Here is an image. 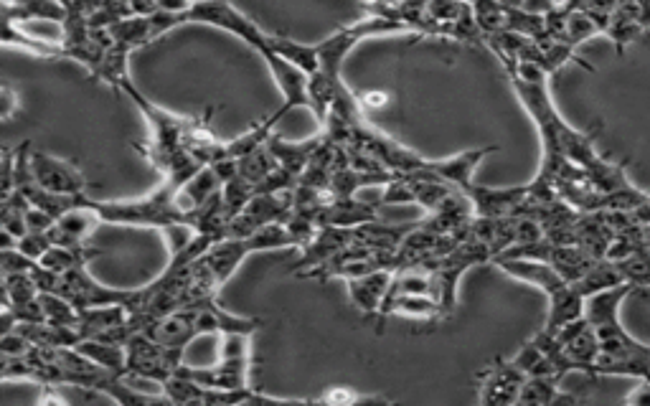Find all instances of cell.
<instances>
[{"instance_id":"1","label":"cell","mask_w":650,"mask_h":406,"mask_svg":"<svg viewBox=\"0 0 650 406\" xmlns=\"http://www.w3.org/2000/svg\"><path fill=\"white\" fill-rule=\"evenodd\" d=\"M633 290L635 285L625 282L595 292L584 302V318L595 325L600 338L595 376H630V379L650 381V346L633 338L620 323V305Z\"/></svg>"},{"instance_id":"2","label":"cell","mask_w":650,"mask_h":406,"mask_svg":"<svg viewBox=\"0 0 650 406\" xmlns=\"http://www.w3.org/2000/svg\"><path fill=\"white\" fill-rule=\"evenodd\" d=\"M188 23H204V26H214L219 31L232 33L244 44L252 46L262 59H265L267 69H270L272 79H275L277 89L285 97L282 105V115L298 110V107H308L310 110V94H308V74H303L298 66H292L282 56H277L270 49V33L265 28H259L249 16H244L232 0H196L193 8L188 11Z\"/></svg>"},{"instance_id":"3","label":"cell","mask_w":650,"mask_h":406,"mask_svg":"<svg viewBox=\"0 0 650 406\" xmlns=\"http://www.w3.org/2000/svg\"><path fill=\"white\" fill-rule=\"evenodd\" d=\"M493 264L501 272H506L508 277H513V280L529 282V285H536L539 290L546 292V297H549V315H546L544 330H549V333H557L559 328H564L567 323L584 315L587 297L582 295V290L574 282L559 275L557 269L549 267V264L516 257H496Z\"/></svg>"},{"instance_id":"4","label":"cell","mask_w":650,"mask_h":406,"mask_svg":"<svg viewBox=\"0 0 650 406\" xmlns=\"http://www.w3.org/2000/svg\"><path fill=\"white\" fill-rule=\"evenodd\" d=\"M176 183L163 181L155 191L140 198L125 201H92L84 193L82 203L100 214L105 224L112 226H138V229H178L183 216L176 209Z\"/></svg>"},{"instance_id":"5","label":"cell","mask_w":650,"mask_h":406,"mask_svg":"<svg viewBox=\"0 0 650 406\" xmlns=\"http://www.w3.org/2000/svg\"><path fill=\"white\" fill-rule=\"evenodd\" d=\"M392 33H412V28L407 23L397 21V18L384 16V13H371L361 21L338 28L336 33H331L328 39L318 44L320 72H325L328 77L343 79V61L361 41L371 39V36H392Z\"/></svg>"},{"instance_id":"6","label":"cell","mask_w":650,"mask_h":406,"mask_svg":"<svg viewBox=\"0 0 650 406\" xmlns=\"http://www.w3.org/2000/svg\"><path fill=\"white\" fill-rule=\"evenodd\" d=\"M127 379L148 381L163 386L183 366V351L168 348L150 338L148 333H135L127 338Z\"/></svg>"},{"instance_id":"7","label":"cell","mask_w":650,"mask_h":406,"mask_svg":"<svg viewBox=\"0 0 650 406\" xmlns=\"http://www.w3.org/2000/svg\"><path fill=\"white\" fill-rule=\"evenodd\" d=\"M376 269H397V254L379 252V249L353 242L325 264L300 275V280H353V277L369 275V272H376Z\"/></svg>"},{"instance_id":"8","label":"cell","mask_w":650,"mask_h":406,"mask_svg":"<svg viewBox=\"0 0 650 406\" xmlns=\"http://www.w3.org/2000/svg\"><path fill=\"white\" fill-rule=\"evenodd\" d=\"M59 295L67 297L77 310L100 308V305H133L138 300V290H120V287L100 285L89 272L87 264L74 267L61 275Z\"/></svg>"},{"instance_id":"9","label":"cell","mask_w":650,"mask_h":406,"mask_svg":"<svg viewBox=\"0 0 650 406\" xmlns=\"http://www.w3.org/2000/svg\"><path fill=\"white\" fill-rule=\"evenodd\" d=\"M529 376L513 363V358H496L478 374V399L488 406L518 404V396Z\"/></svg>"},{"instance_id":"10","label":"cell","mask_w":650,"mask_h":406,"mask_svg":"<svg viewBox=\"0 0 650 406\" xmlns=\"http://www.w3.org/2000/svg\"><path fill=\"white\" fill-rule=\"evenodd\" d=\"M31 171L46 191L59 193V196H84L87 191V181L77 165L44 153V150H31Z\"/></svg>"},{"instance_id":"11","label":"cell","mask_w":650,"mask_h":406,"mask_svg":"<svg viewBox=\"0 0 650 406\" xmlns=\"http://www.w3.org/2000/svg\"><path fill=\"white\" fill-rule=\"evenodd\" d=\"M557 338L562 343L564 353L569 356V361L574 363V371L595 379V361L600 356V338H597L595 325L582 315V318L559 328Z\"/></svg>"},{"instance_id":"12","label":"cell","mask_w":650,"mask_h":406,"mask_svg":"<svg viewBox=\"0 0 650 406\" xmlns=\"http://www.w3.org/2000/svg\"><path fill=\"white\" fill-rule=\"evenodd\" d=\"M465 196L473 203L475 216H488V219H501V216H518L529 198V186L513 188H491L470 183L463 188Z\"/></svg>"},{"instance_id":"13","label":"cell","mask_w":650,"mask_h":406,"mask_svg":"<svg viewBox=\"0 0 650 406\" xmlns=\"http://www.w3.org/2000/svg\"><path fill=\"white\" fill-rule=\"evenodd\" d=\"M348 244H353V229H343V226L333 224H320V229L315 231V236L303 247V254L292 267V275H305L310 269L320 267L328 259L336 257L341 249H346Z\"/></svg>"},{"instance_id":"14","label":"cell","mask_w":650,"mask_h":406,"mask_svg":"<svg viewBox=\"0 0 650 406\" xmlns=\"http://www.w3.org/2000/svg\"><path fill=\"white\" fill-rule=\"evenodd\" d=\"M145 333H148L150 338H155L158 343H163V346L176 348V351H186L201 335L199 313H196V308H178L173 310V313L160 315L158 320H153Z\"/></svg>"},{"instance_id":"15","label":"cell","mask_w":650,"mask_h":406,"mask_svg":"<svg viewBox=\"0 0 650 406\" xmlns=\"http://www.w3.org/2000/svg\"><path fill=\"white\" fill-rule=\"evenodd\" d=\"M105 224L100 219V214L89 206H84L82 198L74 209H69L67 214H61L56 219V224L51 226L49 236L54 244H64V247H87V242L92 239V234L97 231V226Z\"/></svg>"},{"instance_id":"16","label":"cell","mask_w":650,"mask_h":406,"mask_svg":"<svg viewBox=\"0 0 650 406\" xmlns=\"http://www.w3.org/2000/svg\"><path fill=\"white\" fill-rule=\"evenodd\" d=\"M221 186L224 183H221L219 173L211 165H204L196 176H191L186 183H181L176 188V209L183 216V221H186V226L221 191Z\"/></svg>"},{"instance_id":"17","label":"cell","mask_w":650,"mask_h":406,"mask_svg":"<svg viewBox=\"0 0 650 406\" xmlns=\"http://www.w3.org/2000/svg\"><path fill=\"white\" fill-rule=\"evenodd\" d=\"M394 272L397 269H376L369 275L346 280V290L353 305L366 315H379L381 308H384V300L389 297V290H392Z\"/></svg>"},{"instance_id":"18","label":"cell","mask_w":650,"mask_h":406,"mask_svg":"<svg viewBox=\"0 0 650 406\" xmlns=\"http://www.w3.org/2000/svg\"><path fill=\"white\" fill-rule=\"evenodd\" d=\"M379 206V203H376ZM371 203L359 201L356 196H331V201L325 203L323 214H320V224L343 226V229H356L361 224L379 219V211Z\"/></svg>"},{"instance_id":"19","label":"cell","mask_w":650,"mask_h":406,"mask_svg":"<svg viewBox=\"0 0 650 406\" xmlns=\"http://www.w3.org/2000/svg\"><path fill=\"white\" fill-rule=\"evenodd\" d=\"M498 148H478V150H465V153L452 155V158L430 160V168L442 178V181L452 183V186L463 191L465 186L473 183V173L478 171V165L483 163V158H488L491 153H496Z\"/></svg>"},{"instance_id":"20","label":"cell","mask_w":650,"mask_h":406,"mask_svg":"<svg viewBox=\"0 0 650 406\" xmlns=\"http://www.w3.org/2000/svg\"><path fill=\"white\" fill-rule=\"evenodd\" d=\"M392 315H402V318H414V320H442L440 313V302H437L435 295H394L386 297L384 308L376 315V325H384L386 318Z\"/></svg>"},{"instance_id":"21","label":"cell","mask_w":650,"mask_h":406,"mask_svg":"<svg viewBox=\"0 0 650 406\" xmlns=\"http://www.w3.org/2000/svg\"><path fill=\"white\" fill-rule=\"evenodd\" d=\"M417 224V221H414ZM414 224H384V221H369V224H361L353 229V242L366 244L371 249H379V252L397 254L399 244H402L404 236L414 229Z\"/></svg>"},{"instance_id":"22","label":"cell","mask_w":650,"mask_h":406,"mask_svg":"<svg viewBox=\"0 0 650 406\" xmlns=\"http://www.w3.org/2000/svg\"><path fill=\"white\" fill-rule=\"evenodd\" d=\"M3 18L11 21H56L64 23L69 18V8L61 0H3Z\"/></svg>"},{"instance_id":"23","label":"cell","mask_w":650,"mask_h":406,"mask_svg":"<svg viewBox=\"0 0 650 406\" xmlns=\"http://www.w3.org/2000/svg\"><path fill=\"white\" fill-rule=\"evenodd\" d=\"M559 376H529L518 396V404L551 406V404H577V396L564 394Z\"/></svg>"},{"instance_id":"24","label":"cell","mask_w":650,"mask_h":406,"mask_svg":"<svg viewBox=\"0 0 650 406\" xmlns=\"http://www.w3.org/2000/svg\"><path fill=\"white\" fill-rule=\"evenodd\" d=\"M270 49L285 61H290L292 66H298L300 72L308 74V77L320 72L318 44H303V41L287 39L282 33H270Z\"/></svg>"},{"instance_id":"25","label":"cell","mask_w":650,"mask_h":406,"mask_svg":"<svg viewBox=\"0 0 650 406\" xmlns=\"http://www.w3.org/2000/svg\"><path fill=\"white\" fill-rule=\"evenodd\" d=\"M320 140H323V135L308 140V143H287V140H280L272 135V138L267 140V145H270V150L275 153L277 163H280L285 171L295 173V176L300 178L305 171H308V165L310 160H313L315 150H318Z\"/></svg>"},{"instance_id":"26","label":"cell","mask_w":650,"mask_h":406,"mask_svg":"<svg viewBox=\"0 0 650 406\" xmlns=\"http://www.w3.org/2000/svg\"><path fill=\"white\" fill-rule=\"evenodd\" d=\"M3 46H16V49L28 51L34 56H44V59H59V56H67V49L64 44H54V41L34 39L28 33L21 31V23L11 21V18H3Z\"/></svg>"},{"instance_id":"27","label":"cell","mask_w":650,"mask_h":406,"mask_svg":"<svg viewBox=\"0 0 650 406\" xmlns=\"http://www.w3.org/2000/svg\"><path fill=\"white\" fill-rule=\"evenodd\" d=\"M79 353H84L87 358H92L94 363H100L102 368L112 371L117 376L127 374V351L122 343H110V341H97V338H84L77 346Z\"/></svg>"},{"instance_id":"28","label":"cell","mask_w":650,"mask_h":406,"mask_svg":"<svg viewBox=\"0 0 650 406\" xmlns=\"http://www.w3.org/2000/svg\"><path fill=\"white\" fill-rule=\"evenodd\" d=\"M282 117H285L282 112H275V115L267 117V120L257 122L254 127H249V130L244 132V135L229 140V143H226V148H224V158L239 160V158H244V155L254 153L257 148H262V145H267V140L272 138V130H275V125L282 120Z\"/></svg>"},{"instance_id":"29","label":"cell","mask_w":650,"mask_h":406,"mask_svg":"<svg viewBox=\"0 0 650 406\" xmlns=\"http://www.w3.org/2000/svg\"><path fill=\"white\" fill-rule=\"evenodd\" d=\"M100 257V249H89V247H64V244H51L49 252L39 259L44 267L54 269L59 275L69 272L74 267H82V264H89V259Z\"/></svg>"},{"instance_id":"30","label":"cell","mask_w":650,"mask_h":406,"mask_svg":"<svg viewBox=\"0 0 650 406\" xmlns=\"http://www.w3.org/2000/svg\"><path fill=\"white\" fill-rule=\"evenodd\" d=\"M473 8V16L478 21L483 36H496V33L506 31L508 28V8L503 6L501 0H468Z\"/></svg>"},{"instance_id":"31","label":"cell","mask_w":650,"mask_h":406,"mask_svg":"<svg viewBox=\"0 0 650 406\" xmlns=\"http://www.w3.org/2000/svg\"><path fill=\"white\" fill-rule=\"evenodd\" d=\"M275 168H280V163H277V158H275V153L270 150V145H262V148H257L254 153L239 158V176L247 178V181H252L254 186H259V183L265 181V178L270 176Z\"/></svg>"},{"instance_id":"32","label":"cell","mask_w":650,"mask_h":406,"mask_svg":"<svg viewBox=\"0 0 650 406\" xmlns=\"http://www.w3.org/2000/svg\"><path fill=\"white\" fill-rule=\"evenodd\" d=\"M39 295H41L39 285H36V280L31 272H21V275L3 277V305H8V308L26 305V302L36 300Z\"/></svg>"},{"instance_id":"33","label":"cell","mask_w":650,"mask_h":406,"mask_svg":"<svg viewBox=\"0 0 650 406\" xmlns=\"http://www.w3.org/2000/svg\"><path fill=\"white\" fill-rule=\"evenodd\" d=\"M39 302H41V310H44L46 323L74 325V328H77L79 310L74 308V305L67 300V297L59 295V292H41Z\"/></svg>"},{"instance_id":"34","label":"cell","mask_w":650,"mask_h":406,"mask_svg":"<svg viewBox=\"0 0 650 406\" xmlns=\"http://www.w3.org/2000/svg\"><path fill=\"white\" fill-rule=\"evenodd\" d=\"M254 196H257V186H254L252 181H247V178L237 176L232 178V181H226L224 186H221V198H224L229 221H232Z\"/></svg>"},{"instance_id":"35","label":"cell","mask_w":650,"mask_h":406,"mask_svg":"<svg viewBox=\"0 0 650 406\" xmlns=\"http://www.w3.org/2000/svg\"><path fill=\"white\" fill-rule=\"evenodd\" d=\"M612 262L617 264L625 282H630V285L635 287L650 285V247L638 249V252H633L630 257L612 259Z\"/></svg>"},{"instance_id":"36","label":"cell","mask_w":650,"mask_h":406,"mask_svg":"<svg viewBox=\"0 0 650 406\" xmlns=\"http://www.w3.org/2000/svg\"><path fill=\"white\" fill-rule=\"evenodd\" d=\"M600 26L595 18L587 11H569L567 16V31H564V44L579 46L582 41H587L590 36H597Z\"/></svg>"},{"instance_id":"37","label":"cell","mask_w":650,"mask_h":406,"mask_svg":"<svg viewBox=\"0 0 650 406\" xmlns=\"http://www.w3.org/2000/svg\"><path fill=\"white\" fill-rule=\"evenodd\" d=\"M36 259L26 257L18 247L3 249L0 252V269H3V277L6 275H21V272H31L36 267Z\"/></svg>"},{"instance_id":"38","label":"cell","mask_w":650,"mask_h":406,"mask_svg":"<svg viewBox=\"0 0 650 406\" xmlns=\"http://www.w3.org/2000/svg\"><path fill=\"white\" fill-rule=\"evenodd\" d=\"M51 244L54 242H51L49 231H28L26 236H21V239H18V249H21L26 257L36 259V262H39V259L49 252Z\"/></svg>"},{"instance_id":"39","label":"cell","mask_w":650,"mask_h":406,"mask_svg":"<svg viewBox=\"0 0 650 406\" xmlns=\"http://www.w3.org/2000/svg\"><path fill=\"white\" fill-rule=\"evenodd\" d=\"M16 110H21V94L11 84H3V89H0V117L11 120Z\"/></svg>"},{"instance_id":"40","label":"cell","mask_w":650,"mask_h":406,"mask_svg":"<svg viewBox=\"0 0 650 406\" xmlns=\"http://www.w3.org/2000/svg\"><path fill=\"white\" fill-rule=\"evenodd\" d=\"M26 224H28V231H51V226L56 224V219L51 214H46L44 209H39V206H28Z\"/></svg>"},{"instance_id":"41","label":"cell","mask_w":650,"mask_h":406,"mask_svg":"<svg viewBox=\"0 0 650 406\" xmlns=\"http://www.w3.org/2000/svg\"><path fill=\"white\" fill-rule=\"evenodd\" d=\"M364 399H374V396H364V394H356V391L351 389H343V386H336V389H331L328 394L320 396L318 401H331V404H353V401H364Z\"/></svg>"},{"instance_id":"42","label":"cell","mask_w":650,"mask_h":406,"mask_svg":"<svg viewBox=\"0 0 650 406\" xmlns=\"http://www.w3.org/2000/svg\"><path fill=\"white\" fill-rule=\"evenodd\" d=\"M625 404H633V406H650V381H638V386H635L633 391H630L628 396H625Z\"/></svg>"}]
</instances>
